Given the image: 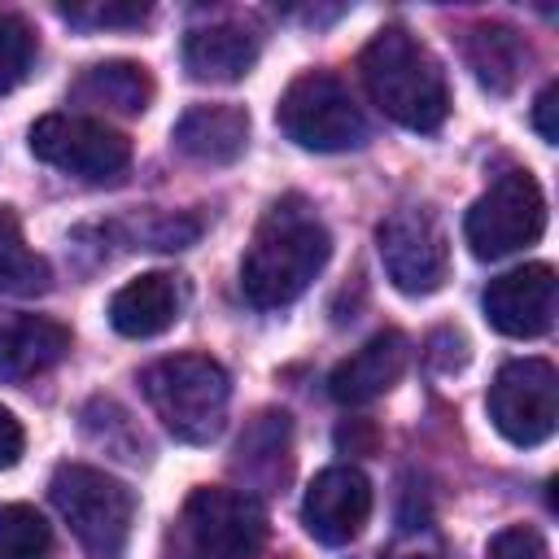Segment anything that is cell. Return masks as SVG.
<instances>
[{
    "mask_svg": "<svg viewBox=\"0 0 559 559\" xmlns=\"http://www.w3.org/2000/svg\"><path fill=\"white\" fill-rule=\"evenodd\" d=\"M332 258V236L301 197H284L258 223L240 258V293L258 310L297 301Z\"/></svg>",
    "mask_w": 559,
    "mask_h": 559,
    "instance_id": "1",
    "label": "cell"
},
{
    "mask_svg": "<svg viewBox=\"0 0 559 559\" xmlns=\"http://www.w3.org/2000/svg\"><path fill=\"white\" fill-rule=\"evenodd\" d=\"M362 83L380 114L411 131H437L450 114V87L441 61L402 26H384L358 57Z\"/></svg>",
    "mask_w": 559,
    "mask_h": 559,
    "instance_id": "2",
    "label": "cell"
},
{
    "mask_svg": "<svg viewBox=\"0 0 559 559\" xmlns=\"http://www.w3.org/2000/svg\"><path fill=\"white\" fill-rule=\"evenodd\" d=\"M144 397L170 437L210 445L227 424L231 380L210 354H175L144 371Z\"/></svg>",
    "mask_w": 559,
    "mask_h": 559,
    "instance_id": "3",
    "label": "cell"
},
{
    "mask_svg": "<svg viewBox=\"0 0 559 559\" xmlns=\"http://www.w3.org/2000/svg\"><path fill=\"white\" fill-rule=\"evenodd\" d=\"M262 542L266 515L245 489L201 485L170 524L166 559H258Z\"/></svg>",
    "mask_w": 559,
    "mask_h": 559,
    "instance_id": "4",
    "label": "cell"
},
{
    "mask_svg": "<svg viewBox=\"0 0 559 559\" xmlns=\"http://www.w3.org/2000/svg\"><path fill=\"white\" fill-rule=\"evenodd\" d=\"M48 498L92 559H122L135 524V493L87 463H61L48 480Z\"/></svg>",
    "mask_w": 559,
    "mask_h": 559,
    "instance_id": "5",
    "label": "cell"
},
{
    "mask_svg": "<svg viewBox=\"0 0 559 559\" xmlns=\"http://www.w3.org/2000/svg\"><path fill=\"white\" fill-rule=\"evenodd\" d=\"M275 118L293 144L314 148V153H345L367 140V118L358 100L328 70H310L293 79L275 105Z\"/></svg>",
    "mask_w": 559,
    "mask_h": 559,
    "instance_id": "6",
    "label": "cell"
},
{
    "mask_svg": "<svg viewBox=\"0 0 559 559\" xmlns=\"http://www.w3.org/2000/svg\"><path fill=\"white\" fill-rule=\"evenodd\" d=\"M546 231V197L537 188V179L528 170H507L498 175L467 210L463 218V236L467 249L480 262L507 258L524 245H533Z\"/></svg>",
    "mask_w": 559,
    "mask_h": 559,
    "instance_id": "7",
    "label": "cell"
},
{
    "mask_svg": "<svg viewBox=\"0 0 559 559\" xmlns=\"http://www.w3.org/2000/svg\"><path fill=\"white\" fill-rule=\"evenodd\" d=\"M380 262L384 275L393 280L397 293L406 297H428L445 284L450 275V240L445 227L437 218V210L428 205H397L380 227Z\"/></svg>",
    "mask_w": 559,
    "mask_h": 559,
    "instance_id": "8",
    "label": "cell"
},
{
    "mask_svg": "<svg viewBox=\"0 0 559 559\" xmlns=\"http://www.w3.org/2000/svg\"><path fill=\"white\" fill-rule=\"evenodd\" d=\"M31 153L66 175L79 179H114L127 170L131 162V140L122 131H114L100 118H83V114H44L31 127Z\"/></svg>",
    "mask_w": 559,
    "mask_h": 559,
    "instance_id": "9",
    "label": "cell"
},
{
    "mask_svg": "<svg viewBox=\"0 0 559 559\" xmlns=\"http://www.w3.org/2000/svg\"><path fill=\"white\" fill-rule=\"evenodd\" d=\"M489 419L511 445H542L559 424V376L546 358H511L489 384Z\"/></svg>",
    "mask_w": 559,
    "mask_h": 559,
    "instance_id": "10",
    "label": "cell"
},
{
    "mask_svg": "<svg viewBox=\"0 0 559 559\" xmlns=\"http://www.w3.org/2000/svg\"><path fill=\"white\" fill-rule=\"evenodd\" d=\"M371 520V480L341 463V467H323L306 498H301V524L314 542L323 546H349Z\"/></svg>",
    "mask_w": 559,
    "mask_h": 559,
    "instance_id": "11",
    "label": "cell"
},
{
    "mask_svg": "<svg viewBox=\"0 0 559 559\" xmlns=\"http://www.w3.org/2000/svg\"><path fill=\"white\" fill-rule=\"evenodd\" d=\"M485 319L502 336H542L555 319V271L546 262L515 266L485 288Z\"/></svg>",
    "mask_w": 559,
    "mask_h": 559,
    "instance_id": "12",
    "label": "cell"
},
{
    "mask_svg": "<svg viewBox=\"0 0 559 559\" xmlns=\"http://www.w3.org/2000/svg\"><path fill=\"white\" fill-rule=\"evenodd\" d=\"M406 362H411V341L397 328H384L371 341H362L345 362L332 367L328 393L341 406H367V402H376L380 393H389L402 380Z\"/></svg>",
    "mask_w": 559,
    "mask_h": 559,
    "instance_id": "13",
    "label": "cell"
},
{
    "mask_svg": "<svg viewBox=\"0 0 559 559\" xmlns=\"http://www.w3.org/2000/svg\"><path fill=\"white\" fill-rule=\"evenodd\" d=\"M70 354V328L44 314L0 310V380L22 384L52 371Z\"/></svg>",
    "mask_w": 559,
    "mask_h": 559,
    "instance_id": "14",
    "label": "cell"
},
{
    "mask_svg": "<svg viewBox=\"0 0 559 559\" xmlns=\"http://www.w3.org/2000/svg\"><path fill=\"white\" fill-rule=\"evenodd\" d=\"M258 61V31L245 22L192 26L183 39V66L197 83H236Z\"/></svg>",
    "mask_w": 559,
    "mask_h": 559,
    "instance_id": "15",
    "label": "cell"
},
{
    "mask_svg": "<svg viewBox=\"0 0 559 559\" xmlns=\"http://www.w3.org/2000/svg\"><path fill=\"white\" fill-rule=\"evenodd\" d=\"M249 144V114L240 105H192L175 122V148L205 166H227Z\"/></svg>",
    "mask_w": 559,
    "mask_h": 559,
    "instance_id": "16",
    "label": "cell"
},
{
    "mask_svg": "<svg viewBox=\"0 0 559 559\" xmlns=\"http://www.w3.org/2000/svg\"><path fill=\"white\" fill-rule=\"evenodd\" d=\"M179 319V284L175 275L166 271H148L131 284H122L109 301V323L114 332L131 336V341H144V336H157L166 332L170 323Z\"/></svg>",
    "mask_w": 559,
    "mask_h": 559,
    "instance_id": "17",
    "label": "cell"
},
{
    "mask_svg": "<svg viewBox=\"0 0 559 559\" xmlns=\"http://www.w3.org/2000/svg\"><path fill=\"white\" fill-rule=\"evenodd\" d=\"M463 57H467V70L476 74V83L493 96H507L520 74H524V61H528V48L520 39L515 26L507 22H476L463 39Z\"/></svg>",
    "mask_w": 559,
    "mask_h": 559,
    "instance_id": "18",
    "label": "cell"
},
{
    "mask_svg": "<svg viewBox=\"0 0 559 559\" xmlns=\"http://www.w3.org/2000/svg\"><path fill=\"white\" fill-rule=\"evenodd\" d=\"M74 100L96 105V109H114V114H144L153 100V79L135 61H96L79 74Z\"/></svg>",
    "mask_w": 559,
    "mask_h": 559,
    "instance_id": "19",
    "label": "cell"
},
{
    "mask_svg": "<svg viewBox=\"0 0 559 559\" xmlns=\"http://www.w3.org/2000/svg\"><path fill=\"white\" fill-rule=\"evenodd\" d=\"M52 284V266L26 245L13 210H0V293L35 297Z\"/></svg>",
    "mask_w": 559,
    "mask_h": 559,
    "instance_id": "20",
    "label": "cell"
},
{
    "mask_svg": "<svg viewBox=\"0 0 559 559\" xmlns=\"http://www.w3.org/2000/svg\"><path fill=\"white\" fill-rule=\"evenodd\" d=\"M52 546L48 520L26 502L0 507V559H44Z\"/></svg>",
    "mask_w": 559,
    "mask_h": 559,
    "instance_id": "21",
    "label": "cell"
},
{
    "mask_svg": "<svg viewBox=\"0 0 559 559\" xmlns=\"http://www.w3.org/2000/svg\"><path fill=\"white\" fill-rule=\"evenodd\" d=\"M236 467H262V463H271V472H280L284 476V467H288V415L284 411H262L253 424H249V432L240 437V445H236Z\"/></svg>",
    "mask_w": 559,
    "mask_h": 559,
    "instance_id": "22",
    "label": "cell"
},
{
    "mask_svg": "<svg viewBox=\"0 0 559 559\" xmlns=\"http://www.w3.org/2000/svg\"><path fill=\"white\" fill-rule=\"evenodd\" d=\"M31 61H35V31L26 26V17L0 9V96L26 79Z\"/></svg>",
    "mask_w": 559,
    "mask_h": 559,
    "instance_id": "23",
    "label": "cell"
},
{
    "mask_svg": "<svg viewBox=\"0 0 559 559\" xmlns=\"http://www.w3.org/2000/svg\"><path fill=\"white\" fill-rule=\"evenodd\" d=\"M485 559H550V546H546V537H542L537 528H528V524H511V528L493 533Z\"/></svg>",
    "mask_w": 559,
    "mask_h": 559,
    "instance_id": "24",
    "label": "cell"
},
{
    "mask_svg": "<svg viewBox=\"0 0 559 559\" xmlns=\"http://www.w3.org/2000/svg\"><path fill=\"white\" fill-rule=\"evenodd\" d=\"M61 17L79 26H140L148 4H61Z\"/></svg>",
    "mask_w": 559,
    "mask_h": 559,
    "instance_id": "25",
    "label": "cell"
},
{
    "mask_svg": "<svg viewBox=\"0 0 559 559\" xmlns=\"http://www.w3.org/2000/svg\"><path fill=\"white\" fill-rule=\"evenodd\" d=\"M197 218H157V227L148 231V245L153 249H183L197 240Z\"/></svg>",
    "mask_w": 559,
    "mask_h": 559,
    "instance_id": "26",
    "label": "cell"
},
{
    "mask_svg": "<svg viewBox=\"0 0 559 559\" xmlns=\"http://www.w3.org/2000/svg\"><path fill=\"white\" fill-rule=\"evenodd\" d=\"M555 109H559V83H546V87H542V96H537V105H533V127H537V135H542L546 144H555V140H559Z\"/></svg>",
    "mask_w": 559,
    "mask_h": 559,
    "instance_id": "27",
    "label": "cell"
},
{
    "mask_svg": "<svg viewBox=\"0 0 559 559\" xmlns=\"http://www.w3.org/2000/svg\"><path fill=\"white\" fill-rule=\"evenodd\" d=\"M22 445H26V432H22L17 415L0 406V472H4V467H13V463L22 459Z\"/></svg>",
    "mask_w": 559,
    "mask_h": 559,
    "instance_id": "28",
    "label": "cell"
}]
</instances>
